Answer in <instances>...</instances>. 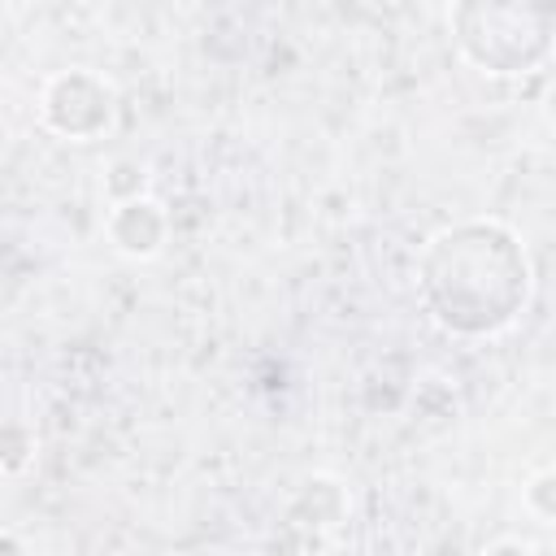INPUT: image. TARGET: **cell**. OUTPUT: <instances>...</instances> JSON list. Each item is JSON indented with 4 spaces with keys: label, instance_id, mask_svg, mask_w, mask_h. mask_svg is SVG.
I'll use <instances>...</instances> for the list:
<instances>
[{
    "label": "cell",
    "instance_id": "1",
    "mask_svg": "<svg viewBox=\"0 0 556 556\" xmlns=\"http://www.w3.org/2000/svg\"><path fill=\"white\" fill-rule=\"evenodd\" d=\"M426 308L443 330L500 334L530 300V261L500 222H460L439 230L421 256Z\"/></svg>",
    "mask_w": 556,
    "mask_h": 556
},
{
    "label": "cell",
    "instance_id": "2",
    "mask_svg": "<svg viewBox=\"0 0 556 556\" xmlns=\"http://www.w3.org/2000/svg\"><path fill=\"white\" fill-rule=\"evenodd\" d=\"M452 39L482 74H530L552 52V9L530 4H456L447 9Z\"/></svg>",
    "mask_w": 556,
    "mask_h": 556
},
{
    "label": "cell",
    "instance_id": "3",
    "mask_svg": "<svg viewBox=\"0 0 556 556\" xmlns=\"http://www.w3.org/2000/svg\"><path fill=\"white\" fill-rule=\"evenodd\" d=\"M43 122L61 139H96L113 122V87L91 70H61L43 87Z\"/></svg>",
    "mask_w": 556,
    "mask_h": 556
},
{
    "label": "cell",
    "instance_id": "4",
    "mask_svg": "<svg viewBox=\"0 0 556 556\" xmlns=\"http://www.w3.org/2000/svg\"><path fill=\"white\" fill-rule=\"evenodd\" d=\"M104 230H109V239H113V248H117L122 256L148 261V256H156V252L165 248V239H169V213H165L152 195H135V200H126V204H113Z\"/></svg>",
    "mask_w": 556,
    "mask_h": 556
},
{
    "label": "cell",
    "instance_id": "5",
    "mask_svg": "<svg viewBox=\"0 0 556 556\" xmlns=\"http://www.w3.org/2000/svg\"><path fill=\"white\" fill-rule=\"evenodd\" d=\"M104 191H109L117 204L143 195V165H139V161H113L109 174H104Z\"/></svg>",
    "mask_w": 556,
    "mask_h": 556
},
{
    "label": "cell",
    "instance_id": "6",
    "mask_svg": "<svg viewBox=\"0 0 556 556\" xmlns=\"http://www.w3.org/2000/svg\"><path fill=\"white\" fill-rule=\"evenodd\" d=\"M552 495H556V473H552V469L534 473V482L526 486V504L534 508L539 521H552V517H556V500H552Z\"/></svg>",
    "mask_w": 556,
    "mask_h": 556
},
{
    "label": "cell",
    "instance_id": "7",
    "mask_svg": "<svg viewBox=\"0 0 556 556\" xmlns=\"http://www.w3.org/2000/svg\"><path fill=\"white\" fill-rule=\"evenodd\" d=\"M482 556H534V547H530V543H521V539H495Z\"/></svg>",
    "mask_w": 556,
    "mask_h": 556
},
{
    "label": "cell",
    "instance_id": "8",
    "mask_svg": "<svg viewBox=\"0 0 556 556\" xmlns=\"http://www.w3.org/2000/svg\"><path fill=\"white\" fill-rule=\"evenodd\" d=\"M0 556H22V547H17L13 534H0Z\"/></svg>",
    "mask_w": 556,
    "mask_h": 556
},
{
    "label": "cell",
    "instance_id": "9",
    "mask_svg": "<svg viewBox=\"0 0 556 556\" xmlns=\"http://www.w3.org/2000/svg\"><path fill=\"white\" fill-rule=\"evenodd\" d=\"M187 556H226V552H187Z\"/></svg>",
    "mask_w": 556,
    "mask_h": 556
}]
</instances>
